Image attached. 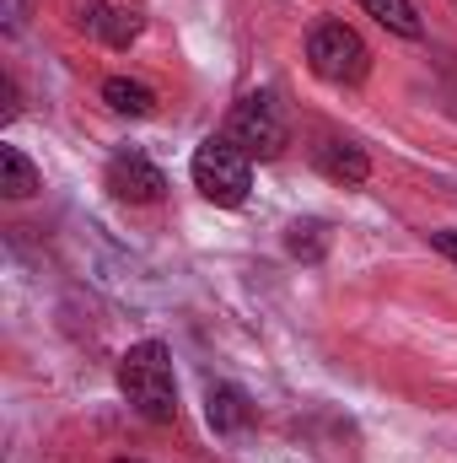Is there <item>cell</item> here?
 I'll use <instances>...</instances> for the list:
<instances>
[{
    "label": "cell",
    "mask_w": 457,
    "mask_h": 463,
    "mask_svg": "<svg viewBox=\"0 0 457 463\" xmlns=\"http://www.w3.org/2000/svg\"><path fill=\"white\" fill-rule=\"evenodd\" d=\"M118 393L129 399L135 415H145L151 426H173L178 420V377H173V350L162 340H140L118 355Z\"/></svg>",
    "instance_id": "1"
},
{
    "label": "cell",
    "mask_w": 457,
    "mask_h": 463,
    "mask_svg": "<svg viewBox=\"0 0 457 463\" xmlns=\"http://www.w3.org/2000/svg\"><path fill=\"white\" fill-rule=\"evenodd\" d=\"M194 189L210 200V205H242L247 200V189H253V156L247 151H237L227 135H210V140H200V151H194Z\"/></svg>",
    "instance_id": "2"
},
{
    "label": "cell",
    "mask_w": 457,
    "mask_h": 463,
    "mask_svg": "<svg viewBox=\"0 0 457 463\" xmlns=\"http://www.w3.org/2000/svg\"><path fill=\"white\" fill-rule=\"evenodd\" d=\"M307 65H312V76L329 81V87H360L366 71H371V49L360 43L355 27H344V22H318V27L307 33Z\"/></svg>",
    "instance_id": "3"
},
{
    "label": "cell",
    "mask_w": 457,
    "mask_h": 463,
    "mask_svg": "<svg viewBox=\"0 0 457 463\" xmlns=\"http://www.w3.org/2000/svg\"><path fill=\"white\" fill-rule=\"evenodd\" d=\"M227 140L237 146V151L258 156V162L280 156L285 140H291V118H285V109H280V98H275V92H247L227 118Z\"/></svg>",
    "instance_id": "4"
},
{
    "label": "cell",
    "mask_w": 457,
    "mask_h": 463,
    "mask_svg": "<svg viewBox=\"0 0 457 463\" xmlns=\"http://www.w3.org/2000/svg\"><path fill=\"white\" fill-rule=\"evenodd\" d=\"M108 189H114V200H129V205H156L162 189H167V178H162V167L151 156H140V151L124 146V151L108 156Z\"/></svg>",
    "instance_id": "5"
},
{
    "label": "cell",
    "mask_w": 457,
    "mask_h": 463,
    "mask_svg": "<svg viewBox=\"0 0 457 463\" xmlns=\"http://www.w3.org/2000/svg\"><path fill=\"white\" fill-rule=\"evenodd\" d=\"M81 27H92L103 43H114V49H129L140 33H145V16L135 11V5H103V0H87L81 5Z\"/></svg>",
    "instance_id": "6"
},
{
    "label": "cell",
    "mask_w": 457,
    "mask_h": 463,
    "mask_svg": "<svg viewBox=\"0 0 457 463\" xmlns=\"http://www.w3.org/2000/svg\"><path fill=\"white\" fill-rule=\"evenodd\" d=\"M312 162H318V173L334 178V184H366V173H371L366 151H360L355 140H340V135H323V140L312 146Z\"/></svg>",
    "instance_id": "7"
},
{
    "label": "cell",
    "mask_w": 457,
    "mask_h": 463,
    "mask_svg": "<svg viewBox=\"0 0 457 463\" xmlns=\"http://www.w3.org/2000/svg\"><path fill=\"white\" fill-rule=\"evenodd\" d=\"M205 415H210V426H216L221 437H237V431L253 420V404H247V393H242V388L216 383V388L205 393Z\"/></svg>",
    "instance_id": "8"
},
{
    "label": "cell",
    "mask_w": 457,
    "mask_h": 463,
    "mask_svg": "<svg viewBox=\"0 0 457 463\" xmlns=\"http://www.w3.org/2000/svg\"><path fill=\"white\" fill-rule=\"evenodd\" d=\"M103 103L124 118H151L156 114V92L145 81H129V76H108L103 81Z\"/></svg>",
    "instance_id": "9"
},
{
    "label": "cell",
    "mask_w": 457,
    "mask_h": 463,
    "mask_svg": "<svg viewBox=\"0 0 457 463\" xmlns=\"http://www.w3.org/2000/svg\"><path fill=\"white\" fill-rule=\"evenodd\" d=\"M329 242H334V232H329V222H318V216H302V222L285 227V253L302 259V264H318L329 253Z\"/></svg>",
    "instance_id": "10"
},
{
    "label": "cell",
    "mask_w": 457,
    "mask_h": 463,
    "mask_svg": "<svg viewBox=\"0 0 457 463\" xmlns=\"http://www.w3.org/2000/svg\"><path fill=\"white\" fill-rule=\"evenodd\" d=\"M38 167L16 151V146H0V194L5 200H27V194H38Z\"/></svg>",
    "instance_id": "11"
},
{
    "label": "cell",
    "mask_w": 457,
    "mask_h": 463,
    "mask_svg": "<svg viewBox=\"0 0 457 463\" xmlns=\"http://www.w3.org/2000/svg\"><path fill=\"white\" fill-rule=\"evenodd\" d=\"M366 5V16L371 22H382L387 33H398V38H420L425 33V22H420V11H415V0H360Z\"/></svg>",
    "instance_id": "12"
},
{
    "label": "cell",
    "mask_w": 457,
    "mask_h": 463,
    "mask_svg": "<svg viewBox=\"0 0 457 463\" xmlns=\"http://www.w3.org/2000/svg\"><path fill=\"white\" fill-rule=\"evenodd\" d=\"M431 242H436V253H447L457 264V227H442V232H431Z\"/></svg>",
    "instance_id": "13"
},
{
    "label": "cell",
    "mask_w": 457,
    "mask_h": 463,
    "mask_svg": "<svg viewBox=\"0 0 457 463\" xmlns=\"http://www.w3.org/2000/svg\"><path fill=\"white\" fill-rule=\"evenodd\" d=\"M118 463H129V458H118Z\"/></svg>",
    "instance_id": "14"
}]
</instances>
